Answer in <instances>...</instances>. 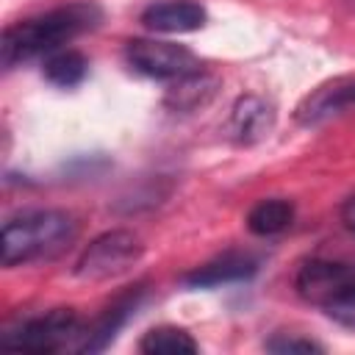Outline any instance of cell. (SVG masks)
<instances>
[{
    "label": "cell",
    "mask_w": 355,
    "mask_h": 355,
    "mask_svg": "<svg viewBox=\"0 0 355 355\" xmlns=\"http://www.w3.org/2000/svg\"><path fill=\"white\" fill-rule=\"evenodd\" d=\"M103 19L100 6L94 3H69L61 8H53L47 14L14 22L3 31L0 42V61L6 69L25 64L31 58L50 55L61 50L69 39L92 31Z\"/></svg>",
    "instance_id": "cell-1"
},
{
    "label": "cell",
    "mask_w": 355,
    "mask_h": 355,
    "mask_svg": "<svg viewBox=\"0 0 355 355\" xmlns=\"http://www.w3.org/2000/svg\"><path fill=\"white\" fill-rule=\"evenodd\" d=\"M78 236V219L67 211H25L3 225V266L55 258Z\"/></svg>",
    "instance_id": "cell-2"
},
{
    "label": "cell",
    "mask_w": 355,
    "mask_h": 355,
    "mask_svg": "<svg viewBox=\"0 0 355 355\" xmlns=\"http://www.w3.org/2000/svg\"><path fill=\"white\" fill-rule=\"evenodd\" d=\"M144 255V244L130 230H108L97 236L78 258L75 277L78 280H108L125 275Z\"/></svg>",
    "instance_id": "cell-3"
},
{
    "label": "cell",
    "mask_w": 355,
    "mask_h": 355,
    "mask_svg": "<svg viewBox=\"0 0 355 355\" xmlns=\"http://www.w3.org/2000/svg\"><path fill=\"white\" fill-rule=\"evenodd\" d=\"M125 61L139 75H147L155 80H175L200 69V58L189 47L158 42V39H130L125 44Z\"/></svg>",
    "instance_id": "cell-4"
},
{
    "label": "cell",
    "mask_w": 355,
    "mask_h": 355,
    "mask_svg": "<svg viewBox=\"0 0 355 355\" xmlns=\"http://www.w3.org/2000/svg\"><path fill=\"white\" fill-rule=\"evenodd\" d=\"M294 288L305 302L327 308L355 288V263L330 261V258H311L300 266Z\"/></svg>",
    "instance_id": "cell-5"
},
{
    "label": "cell",
    "mask_w": 355,
    "mask_h": 355,
    "mask_svg": "<svg viewBox=\"0 0 355 355\" xmlns=\"http://www.w3.org/2000/svg\"><path fill=\"white\" fill-rule=\"evenodd\" d=\"M72 336H78V316L72 308H55L42 316H33L22 322L19 327L8 330L0 341L11 349L25 352H55L61 349Z\"/></svg>",
    "instance_id": "cell-6"
},
{
    "label": "cell",
    "mask_w": 355,
    "mask_h": 355,
    "mask_svg": "<svg viewBox=\"0 0 355 355\" xmlns=\"http://www.w3.org/2000/svg\"><path fill=\"white\" fill-rule=\"evenodd\" d=\"M355 105V75H341V78H333V80H324L322 86H316L313 92H308L297 111H294V119L305 128L311 125H322L327 122L330 116L341 114L344 108H352Z\"/></svg>",
    "instance_id": "cell-7"
},
{
    "label": "cell",
    "mask_w": 355,
    "mask_h": 355,
    "mask_svg": "<svg viewBox=\"0 0 355 355\" xmlns=\"http://www.w3.org/2000/svg\"><path fill=\"white\" fill-rule=\"evenodd\" d=\"M275 128V108L258 97V94H244L233 103L230 108V116H227V136L236 141V144H258L261 139H266Z\"/></svg>",
    "instance_id": "cell-8"
},
{
    "label": "cell",
    "mask_w": 355,
    "mask_h": 355,
    "mask_svg": "<svg viewBox=\"0 0 355 355\" xmlns=\"http://www.w3.org/2000/svg\"><path fill=\"white\" fill-rule=\"evenodd\" d=\"M205 19L208 14L197 0H161L141 11V25L153 33H191Z\"/></svg>",
    "instance_id": "cell-9"
},
{
    "label": "cell",
    "mask_w": 355,
    "mask_h": 355,
    "mask_svg": "<svg viewBox=\"0 0 355 355\" xmlns=\"http://www.w3.org/2000/svg\"><path fill=\"white\" fill-rule=\"evenodd\" d=\"M219 75L208 72V69H194L183 78H175L164 94V105L175 114H194L200 108H205L216 94H219Z\"/></svg>",
    "instance_id": "cell-10"
},
{
    "label": "cell",
    "mask_w": 355,
    "mask_h": 355,
    "mask_svg": "<svg viewBox=\"0 0 355 355\" xmlns=\"http://www.w3.org/2000/svg\"><path fill=\"white\" fill-rule=\"evenodd\" d=\"M258 272V261L252 255L244 252H225L202 266H197L194 272H189L183 277L186 286L191 288H214V286H225V283H239L247 280Z\"/></svg>",
    "instance_id": "cell-11"
},
{
    "label": "cell",
    "mask_w": 355,
    "mask_h": 355,
    "mask_svg": "<svg viewBox=\"0 0 355 355\" xmlns=\"http://www.w3.org/2000/svg\"><path fill=\"white\" fill-rule=\"evenodd\" d=\"M139 300H141V286H136L133 291H128L125 297H119L111 308H105L94 319V324L83 333V341L78 344V349L80 352H100V349H105L114 341V336L119 333V327L128 322V316L139 305Z\"/></svg>",
    "instance_id": "cell-12"
},
{
    "label": "cell",
    "mask_w": 355,
    "mask_h": 355,
    "mask_svg": "<svg viewBox=\"0 0 355 355\" xmlns=\"http://www.w3.org/2000/svg\"><path fill=\"white\" fill-rule=\"evenodd\" d=\"M42 75L47 83H53L58 89H75L89 75V61L78 50H55V53L44 55Z\"/></svg>",
    "instance_id": "cell-13"
},
{
    "label": "cell",
    "mask_w": 355,
    "mask_h": 355,
    "mask_svg": "<svg viewBox=\"0 0 355 355\" xmlns=\"http://www.w3.org/2000/svg\"><path fill=\"white\" fill-rule=\"evenodd\" d=\"M291 219H294V205L288 200L272 197V200H261L250 208L247 227L255 236H277L291 225Z\"/></svg>",
    "instance_id": "cell-14"
},
{
    "label": "cell",
    "mask_w": 355,
    "mask_h": 355,
    "mask_svg": "<svg viewBox=\"0 0 355 355\" xmlns=\"http://www.w3.org/2000/svg\"><path fill=\"white\" fill-rule=\"evenodd\" d=\"M139 349L147 352V355H191L200 347L191 338V333H186L183 327L161 324V327H153L141 336Z\"/></svg>",
    "instance_id": "cell-15"
},
{
    "label": "cell",
    "mask_w": 355,
    "mask_h": 355,
    "mask_svg": "<svg viewBox=\"0 0 355 355\" xmlns=\"http://www.w3.org/2000/svg\"><path fill=\"white\" fill-rule=\"evenodd\" d=\"M266 349L269 352H277V355H286V352H322V347L311 338H297V336H275L266 341Z\"/></svg>",
    "instance_id": "cell-16"
},
{
    "label": "cell",
    "mask_w": 355,
    "mask_h": 355,
    "mask_svg": "<svg viewBox=\"0 0 355 355\" xmlns=\"http://www.w3.org/2000/svg\"><path fill=\"white\" fill-rule=\"evenodd\" d=\"M324 311H327V316H330L333 322H338V324L355 330V288H352L347 297H341V300H336L333 305H327Z\"/></svg>",
    "instance_id": "cell-17"
},
{
    "label": "cell",
    "mask_w": 355,
    "mask_h": 355,
    "mask_svg": "<svg viewBox=\"0 0 355 355\" xmlns=\"http://www.w3.org/2000/svg\"><path fill=\"white\" fill-rule=\"evenodd\" d=\"M341 222L355 233V197H349V200L344 202V208H341Z\"/></svg>",
    "instance_id": "cell-18"
}]
</instances>
